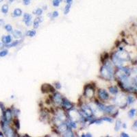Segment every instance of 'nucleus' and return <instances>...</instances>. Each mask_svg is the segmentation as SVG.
I'll return each mask as SVG.
<instances>
[{"label": "nucleus", "instance_id": "nucleus-1", "mask_svg": "<svg viewBox=\"0 0 137 137\" xmlns=\"http://www.w3.org/2000/svg\"><path fill=\"white\" fill-rule=\"evenodd\" d=\"M101 74L104 78L107 80H112L113 76V67L110 63H107L101 69Z\"/></svg>", "mask_w": 137, "mask_h": 137}, {"label": "nucleus", "instance_id": "nucleus-2", "mask_svg": "<svg viewBox=\"0 0 137 137\" xmlns=\"http://www.w3.org/2000/svg\"><path fill=\"white\" fill-rule=\"evenodd\" d=\"M82 110L83 113H80V115L83 118L91 117L93 115V112L92 109L89 106H83L82 108Z\"/></svg>", "mask_w": 137, "mask_h": 137}, {"label": "nucleus", "instance_id": "nucleus-3", "mask_svg": "<svg viewBox=\"0 0 137 137\" xmlns=\"http://www.w3.org/2000/svg\"><path fill=\"white\" fill-rule=\"evenodd\" d=\"M116 56L123 62V61H128L130 59V57L128 53H127L126 52H123V51H121L117 53Z\"/></svg>", "mask_w": 137, "mask_h": 137}, {"label": "nucleus", "instance_id": "nucleus-4", "mask_svg": "<svg viewBox=\"0 0 137 137\" xmlns=\"http://www.w3.org/2000/svg\"><path fill=\"white\" fill-rule=\"evenodd\" d=\"M98 94H99V97L102 99H103V100H107L109 98L108 94V93H107L105 90H99V92H98Z\"/></svg>", "mask_w": 137, "mask_h": 137}, {"label": "nucleus", "instance_id": "nucleus-5", "mask_svg": "<svg viewBox=\"0 0 137 137\" xmlns=\"http://www.w3.org/2000/svg\"><path fill=\"white\" fill-rule=\"evenodd\" d=\"M85 95L86 97L89 98H91L93 97L94 95V89L90 86H88L86 90H85Z\"/></svg>", "mask_w": 137, "mask_h": 137}, {"label": "nucleus", "instance_id": "nucleus-6", "mask_svg": "<svg viewBox=\"0 0 137 137\" xmlns=\"http://www.w3.org/2000/svg\"><path fill=\"white\" fill-rule=\"evenodd\" d=\"M31 21H32V16L30 14L25 13L23 15V21L27 26H29L31 23Z\"/></svg>", "mask_w": 137, "mask_h": 137}, {"label": "nucleus", "instance_id": "nucleus-7", "mask_svg": "<svg viewBox=\"0 0 137 137\" xmlns=\"http://www.w3.org/2000/svg\"><path fill=\"white\" fill-rule=\"evenodd\" d=\"M112 60H113V62L115 65H116L117 66H118L119 67H122V64H123V61H121L120 60L119 58H118L116 54H115L112 58Z\"/></svg>", "mask_w": 137, "mask_h": 137}, {"label": "nucleus", "instance_id": "nucleus-8", "mask_svg": "<svg viewBox=\"0 0 137 137\" xmlns=\"http://www.w3.org/2000/svg\"><path fill=\"white\" fill-rule=\"evenodd\" d=\"M42 91L43 93H47V92L54 91V89L51 85L49 84H43L42 86Z\"/></svg>", "mask_w": 137, "mask_h": 137}, {"label": "nucleus", "instance_id": "nucleus-9", "mask_svg": "<svg viewBox=\"0 0 137 137\" xmlns=\"http://www.w3.org/2000/svg\"><path fill=\"white\" fill-rule=\"evenodd\" d=\"M62 102H63V106L65 107L67 110H70V109H71L72 108H73V104L70 102L69 101H68L67 99H63Z\"/></svg>", "mask_w": 137, "mask_h": 137}, {"label": "nucleus", "instance_id": "nucleus-10", "mask_svg": "<svg viewBox=\"0 0 137 137\" xmlns=\"http://www.w3.org/2000/svg\"><path fill=\"white\" fill-rule=\"evenodd\" d=\"M4 117L6 121H10L12 118V112L10 109H8L5 113H4Z\"/></svg>", "mask_w": 137, "mask_h": 137}, {"label": "nucleus", "instance_id": "nucleus-11", "mask_svg": "<svg viewBox=\"0 0 137 137\" xmlns=\"http://www.w3.org/2000/svg\"><path fill=\"white\" fill-rule=\"evenodd\" d=\"M54 102L57 104H60L62 102V97H61V95L59 93H56L54 96Z\"/></svg>", "mask_w": 137, "mask_h": 137}, {"label": "nucleus", "instance_id": "nucleus-12", "mask_svg": "<svg viewBox=\"0 0 137 137\" xmlns=\"http://www.w3.org/2000/svg\"><path fill=\"white\" fill-rule=\"evenodd\" d=\"M68 129V126L67 124H63L61 123L60 126H59L58 127V130L60 132H65Z\"/></svg>", "mask_w": 137, "mask_h": 137}, {"label": "nucleus", "instance_id": "nucleus-13", "mask_svg": "<svg viewBox=\"0 0 137 137\" xmlns=\"http://www.w3.org/2000/svg\"><path fill=\"white\" fill-rule=\"evenodd\" d=\"M114 110H115V107L110 106H106L104 112H106V113H113Z\"/></svg>", "mask_w": 137, "mask_h": 137}, {"label": "nucleus", "instance_id": "nucleus-14", "mask_svg": "<svg viewBox=\"0 0 137 137\" xmlns=\"http://www.w3.org/2000/svg\"><path fill=\"white\" fill-rule=\"evenodd\" d=\"M41 19H40V18L37 17L35 19L34 21V28H39V23L41 22Z\"/></svg>", "mask_w": 137, "mask_h": 137}, {"label": "nucleus", "instance_id": "nucleus-15", "mask_svg": "<svg viewBox=\"0 0 137 137\" xmlns=\"http://www.w3.org/2000/svg\"><path fill=\"white\" fill-rule=\"evenodd\" d=\"M14 17H20L22 15V11L21 9L16 8L13 12Z\"/></svg>", "mask_w": 137, "mask_h": 137}, {"label": "nucleus", "instance_id": "nucleus-16", "mask_svg": "<svg viewBox=\"0 0 137 137\" xmlns=\"http://www.w3.org/2000/svg\"><path fill=\"white\" fill-rule=\"evenodd\" d=\"M109 91H110L111 93L114 94V95H115V94H117L118 93V89L116 86L109 87Z\"/></svg>", "mask_w": 137, "mask_h": 137}, {"label": "nucleus", "instance_id": "nucleus-17", "mask_svg": "<svg viewBox=\"0 0 137 137\" xmlns=\"http://www.w3.org/2000/svg\"><path fill=\"white\" fill-rule=\"evenodd\" d=\"M65 132V134L63 135V136H73V132H72L71 130L70 129H67Z\"/></svg>", "mask_w": 137, "mask_h": 137}, {"label": "nucleus", "instance_id": "nucleus-18", "mask_svg": "<svg viewBox=\"0 0 137 137\" xmlns=\"http://www.w3.org/2000/svg\"><path fill=\"white\" fill-rule=\"evenodd\" d=\"M2 12L4 14H6L8 12V6L7 4H4L2 7Z\"/></svg>", "mask_w": 137, "mask_h": 137}, {"label": "nucleus", "instance_id": "nucleus-19", "mask_svg": "<svg viewBox=\"0 0 137 137\" xmlns=\"http://www.w3.org/2000/svg\"><path fill=\"white\" fill-rule=\"evenodd\" d=\"M121 122L120 120H117V121H116V124H115V130L116 131H119V130L121 128Z\"/></svg>", "mask_w": 137, "mask_h": 137}, {"label": "nucleus", "instance_id": "nucleus-20", "mask_svg": "<svg viewBox=\"0 0 137 137\" xmlns=\"http://www.w3.org/2000/svg\"><path fill=\"white\" fill-rule=\"evenodd\" d=\"M135 114H136V109H132V110L129 111L128 115L130 118H132L134 117Z\"/></svg>", "mask_w": 137, "mask_h": 137}, {"label": "nucleus", "instance_id": "nucleus-21", "mask_svg": "<svg viewBox=\"0 0 137 137\" xmlns=\"http://www.w3.org/2000/svg\"><path fill=\"white\" fill-rule=\"evenodd\" d=\"M13 36L15 37V38H21V32H19V31L15 30V32H13Z\"/></svg>", "mask_w": 137, "mask_h": 137}, {"label": "nucleus", "instance_id": "nucleus-22", "mask_svg": "<svg viewBox=\"0 0 137 137\" xmlns=\"http://www.w3.org/2000/svg\"><path fill=\"white\" fill-rule=\"evenodd\" d=\"M26 34L28 35V36H30V37L34 36L35 34H36V31H35V30L28 31V32L26 33Z\"/></svg>", "mask_w": 137, "mask_h": 137}, {"label": "nucleus", "instance_id": "nucleus-23", "mask_svg": "<svg viewBox=\"0 0 137 137\" xmlns=\"http://www.w3.org/2000/svg\"><path fill=\"white\" fill-rule=\"evenodd\" d=\"M63 0H53V6L55 7L58 6L60 5V3L62 2Z\"/></svg>", "mask_w": 137, "mask_h": 137}, {"label": "nucleus", "instance_id": "nucleus-24", "mask_svg": "<svg viewBox=\"0 0 137 137\" xmlns=\"http://www.w3.org/2000/svg\"><path fill=\"white\" fill-rule=\"evenodd\" d=\"M11 41H12V37H11L10 35H8L6 36V44H9L10 43Z\"/></svg>", "mask_w": 137, "mask_h": 137}, {"label": "nucleus", "instance_id": "nucleus-25", "mask_svg": "<svg viewBox=\"0 0 137 137\" xmlns=\"http://www.w3.org/2000/svg\"><path fill=\"white\" fill-rule=\"evenodd\" d=\"M134 98L132 96H128V103L130 104H133V103L134 102Z\"/></svg>", "mask_w": 137, "mask_h": 137}, {"label": "nucleus", "instance_id": "nucleus-26", "mask_svg": "<svg viewBox=\"0 0 137 137\" xmlns=\"http://www.w3.org/2000/svg\"><path fill=\"white\" fill-rule=\"evenodd\" d=\"M19 41H15V42H13V43L7 44L6 47H15V46H16L17 45H18V44H19Z\"/></svg>", "mask_w": 137, "mask_h": 137}, {"label": "nucleus", "instance_id": "nucleus-27", "mask_svg": "<svg viewBox=\"0 0 137 137\" xmlns=\"http://www.w3.org/2000/svg\"><path fill=\"white\" fill-rule=\"evenodd\" d=\"M71 4H67L65 6V15L69 13L70 8H71Z\"/></svg>", "mask_w": 137, "mask_h": 137}, {"label": "nucleus", "instance_id": "nucleus-28", "mask_svg": "<svg viewBox=\"0 0 137 137\" xmlns=\"http://www.w3.org/2000/svg\"><path fill=\"white\" fill-rule=\"evenodd\" d=\"M34 13L35 15H37L40 16L41 15L42 13H43V10H42L41 8H38L36 9V10L34 12Z\"/></svg>", "mask_w": 137, "mask_h": 137}, {"label": "nucleus", "instance_id": "nucleus-29", "mask_svg": "<svg viewBox=\"0 0 137 137\" xmlns=\"http://www.w3.org/2000/svg\"><path fill=\"white\" fill-rule=\"evenodd\" d=\"M97 106H98V108H99V110H101L102 111H104V112L105 108H106V106H105L104 105L101 104H98Z\"/></svg>", "mask_w": 137, "mask_h": 137}, {"label": "nucleus", "instance_id": "nucleus-30", "mask_svg": "<svg viewBox=\"0 0 137 137\" xmlns=\"http://www.w3.org/2000/svg\"><path fill=\"white\" fill-rule=\"evenodd\" d=\"M5 29H6L8 32H12V31H13V28H12L10 25H6V26H5Z\"/></svg>", "mask_w": 137, "mask_h": 137}, {"label": "nucleus", "instance_id": "nucleus-31", "mask_svg": "<svg viewBox=\"0 0 137 137\" xmlns=\"http://www.w3.org/2000/svg\"><path fill=\"white\" fill-rule=\"evenodd\" d=\"M8 54V51L4 50L2 52H0V57H4Z\"/></svg>", "mask_w": 137, "mask_h": 137}, {"label": "nucleus", "instance_id": "nucleus-32", "mask_svg": "<svg viewBox=\"0 0 137 137\" xmlns=\"http://www.w3.org/2000/svg\"><path fill=\"white\" fill-rule=\"evenodd\" d=\"M102 120H104V121H106L110 122V123H112V122H113V119H112L111 118H109V117H103V118H102Z\"/></svg>", "mask_w": 137, "mask_h": 137}, {"label": "nucleus", "instance_id": "nucleus-33", "mask_svg": "<svg viewBox=\"0 0 137 137\" xmlns=\"http://www.w3.org/2000/svg\"><path fill=\"white\" fill-rule=\"evenodd\" d=\"M15 126H16V127H17V128L19 130V129L20 128V123H19V120L16 119L15 121Z\"/></svg>", "mask_w": 137, "mask_h": 137}, {"label": "nucleus", "instance_id": "nucleus-34", "mask_svg": "<svg viewBox=\"0 0 137 137\" xmlns=\"http://www.w3.org/2000/svg\"><path fill=\"white\" fill-rule=\"evenodd\" d=\"M23 3L25 6H27L30 4V0H23Z\"/></svg>", "mask_w": 137, "mask_h": 137}, {"label": "nucleus", "instance_id": "nucleus-35", "mask_svg": "<svg viewBox=\"0 0 137 137\" xmlns=\"http://www.w3.org/2000/svg\"><path fill=\"white\" fill-rule=\"evenodd\" d=\"M58 16V12H57V11H54L52 14L53 17H57Z\"/></svg>", "mask_w": 137, "mask_h": 137}, {"label": "nucleus", "instance_id": "nucleus-36", "mask_svg": "<svg viewBox=\"0 0 137 137\" xmlns=\"http://www.w3.org/2000/svg\"><path fill=\"white\" fill-rule=\"evenodd\" d=\"M55 86H56V87L58 89H60L61 88L60 84V83H58V82L56 83V84H55Z\"/></svg>", "mask_w": 137, "mask_h": 137}, {"label": "nucleus", "instance_id": "nucleus-37", "mask_svg": "<svg viewBox=\"0 0 137 137\" xmlns=\"http://www.w3.org/2000/svg\"><path fill=\"white\" fill-rule=\"evenodd\" d=\"M121 136L123 137H128L129 136V135L128 134H126V133H121Z\"/></svg>", "mask_w": 137, "mask_h": 137}, {"label": "nucleus", "instance_id": "nucleus-38", "mask_svg": "<svg viewBox=\"0 0 137 137\" xmlns=\"http://www.w3.org/2000/svg\"><path fill=\"white\" fill-rule=\"evenodd\" d=\"M0 108H2V111H4V105L3 104L2 102H0Z\"/></svg>", "mask_w": 137, "mask_h": 137}, {"label": "nucleus", "instance_id": "nucleus-39", "mask_svg": "<svg viewBox=\"0 0 137 137\" xmlns=\"http://www.w3.org/2000/svg\"><path fill=\"white\" fill-rule=\"evenodd\" d=\"M66 2L67 3V4H71L72 0H66Z\"/></svg>", "mask_w": 137, "mask_h": 137}, {"label": "nucleus", "instance_id": "nucleus-40", "mask_svg": "<svg viewBox=\"0 0 137 137\" xmlns=\"http://www.w3.org/2000/svg\"><path fill=\"white\" fill-rule=\"evenodd\" d=\"M4 21L2 19H0V26H2V25H4Z\"/></svg>", "mask_w": 137, "mask_h": 137}, {"label": "nucleus", "instance_id": "nucleus-41", "mask_svg": "<svg viewBox=\"0 0 137 137\" xmlns=\"http://www.w3.org/2000/svg\"><path fill=\"white\" fill-rule=\"evenodd\" d=\"M82 136H92L90 134H87L86 135H82Z\"/></svg>", "mask_w": 137, "mask_h": 137}, {"label": "nucleus", "instance_id": "nucleus-42", "mask_svg": "<svg viewBox=\"0 0 137 137\" xmlns=\"http://www.w3.org/2000/svg\"><path fill=\"white\" fill-rule=\"evenodd\" d=\"M123 128H126V124H123Z\"/></svg>", "mask_w": 137, "mask_h": 137}, {"label": "nucleus", "instance_id": "nucleus-43", "mask_svg": "<svg viewBox=\"0 0 137 137\" xmlns=\"http://www.w3.org/2000/svg\"><path fill=\"white\" fill-rule=\"evenodd\" d=\"M0 136H4V135L2 134V133L0 132Z\"/></svg>", "mask_w": 137, "mask_h": 137}, {"label": "nucleus", "instance_id": "nucleus-44", "mask_svg": "<svg viewBox=\"0 0 137 137\" xmlns=\"http://www.w3.org/2000/svg\"><path fill=\"white\" fill-rule=\"evenodd\" d=\"M14 0H9V2H13Z\"/></svg>", "mask_w": 137, "mask_h": 137}, {"label": "nucleus", "instance_id": "nucleus-45", "mask_svg": "<svg viewBox=\"0 0 137 137\" xmlns=\"http://www.w3.org/2000/svg\"><path fill=\"white\" fill-rule=\"evenodd\" d=\"M3 2V0H0V2Z\"/></svg>", "mask_w": 137, "mask_h": 137}]
</instances>
